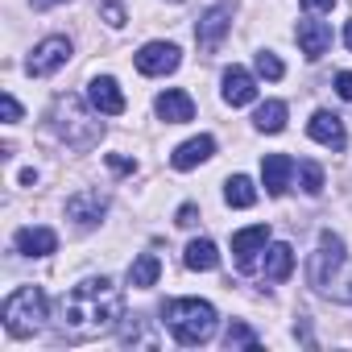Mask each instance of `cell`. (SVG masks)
Segmentation results:
<instances>
[{
    "instance_id": "cell-7",
    "label": "cell",
    "mask_w": 352,
    "mask_h": 352,
    "mask_svg": "<svg viewBox=\"0 0 352 352\" xmlns=\"http://www.w3.org/2000/svg\"><path fill=\"white\" fill-rule=\"evenodd\" d=\"M67 58H71V38L54 34V38H42V42L34 46V54L25 58V71H30L34 79H46V75H54L58 67H67Z\"/></svg>"
},
{
    "instance_id": "cell-27",
    "label": "cell",
    "mask_w": 352,
    "mask_h": 352,
    "mask_svg": "<svg viewBox=\"0 0 352 352\" xmlns=\"http://www.w3.org/2000/svg\"><path fill=\"white\" fill-rule=\"evenodd\" d=\"M100 13H104V21H108L112 30H120V25H124V5H116V0H104Z\"/></svg>"
},
{
    "instance_id": "cell-2",
    "label": "cell",
    "mask_w": 352,
    "mask_h": 352,
    "mask_svg": "<svg viewBox=\"0 0 352 352\" xmlns=\"http://www.w3.org/2000/svg\"><path fill=\"white\" fill-rule=\"evenodd\" d=\"M162 319H166L170 336L179 340V344H187V348L208 344L216 336V323H220L216 319V307L204 302V298H170L162 307Z\"/></svg>"
},
{
    "instance_id": "cell-15",
    "label": "cell",
    "mask_w": 352,
    "mask_h": 352,
    "mask_svg": "<svg viewBox=\"0 0 352 352\" xmlns=\"http://www.w3.org/2000/svg\"><path fill=\"white\" fill-rule=\"evenodd\" d=\"M13 245H17V253H25V257H50V253L58 249V232L46 228V224H34V228H21V232L13 236Z\"/></svg>"
},
{
    "instance_id": "cell-31",
    "label": "cell",
    "mask_w": 352,
    "mask_h": 352,
    "mask_svg": "<svg viewBox=\"0 0 352 352\" xmlns=\"http://www.w3.org/2000/svg\"><path fill=\"white\" fill-rule=\"evenodd\" d=\"M336 91H340V100H352V71L336 75Z\"/></svg>"
},
{
    "instance_id": "cell-4",
    "label": "cell",
    "mask_w": 352,
    "mask_h": 352,
    "mask_svg": "<svg viewBox=\"0 0 352 352\" xmlns=\"http://www.w3.org/2000/svg\"><path fill=\"white\" fill-rule=\"evenodd\" d=\"M5 331L9 336H17V340H25V336H38L42 331V323L50 319L46 315V294H42V286H21V290H13L9 298H5Z\"/></svg>"
},
{
    "instance_id": "cell-14",
    "label": "cell",
    "mask_w": 352,
    "mask_h": 352,
    "mask_svg": "<svg viewBox=\"0 0 352 352\" xmlns=\"http://www.w3.org/2000/svg\"><path fill=\"white\" fill-rule=\"evenodd\" d=\"M290 174H294V157L286 153H265L261 157V183H265V195H286L290 187Z\"/></svg>"
},
{
    "instance_id": "cell-12",
    "label": "cell",
    "mask_w": 352,
    "mask_h": 352,
    "mask_svg": "<svg viewBox=\"0 0 352 352\" xmlns=\"http://www.w3.org/2000/svg\"><path fill=\"white\" fill-rule=\"evenodd\" d=\"M104 212H108V195H100V191H79V195L67 199V216L79 228H96L104 220Z\"/></svg>"
},
{
    "instance_id": "cell-23",
    "label": "cell",
    "mask_w": 352,
    "mask_h": 352,
    "mask_svg": "<svg viewBox=\"0 0 352 352\" xmlns=\"http://www.w3.org/2000/svg\"><path fill=\"white\" fill-rule=\"evenodd\" d=\"M253 124H257L261 133H282V129H286V104H282V100H265V104L257 108Z\"/></svg>"
},
{
    "instance_id": "cell-18",
    "label": "cell",
    "mask_w": 352,
    "mask_h": 352,
    "mask_svg": "<svg viewBox=\"0 0 352 352\" xmlns=\"http://www.w3.org/2000/svg\"><path fill=\"white\" fill-rule=\"evenodd\" d=\"M212 153H216V137L204 133V137H191V141H183L179 149H174V153H170V166H174V170H195V166H204Z\"/></svg>"
},
{
    "instance_id": "cell-19",
    "label": "cell",
    "mask_w": 352,
    "mask_h": 352,
    "mask_svg": "<svg viewBox=\"0 0 352 352\" xmlns=\"http://www.w3.org/2000/svg\"><path fill=\"white\" fill-rule=\"evenodd\" d=\"M261 270H265V278H270V282H286V278H290V270H294V249H290L286 241L270 245V249H265Z\"/></svg>"
},
{
    "instance_id": "cell-29",
    "label": "cell",
    "mask_w": 352,
    "mask_h": 352,
    "mask_svg": "<svg viewBox=\"0 0 352 352\" xmlns=\"http://www.w3.org/2000/svg\"><path fill=\"white\" fill-rule=\"evenodd\" d=\"M5 120H9V124H17V120H21V104L13 100V91H5Z\"/></svg>"
},
{
    "instance_id": "cell-30",
    "label": "cell",
    "mask_w": 352,
    "mask_h": 352,
    "mask_svg": "<svg viewBox=\"0 0 352 352\" xmlns=\"http://www.w3.org/2000/svg\"><path fill=\"white\" fill-rule=\"evenodd\" d=\"M108 166H112L116 174H133V170H137V162H129V157H120V153H108Z\"/></svg>"
},
{
    "instance_id": "cell-32",
    "label": "cell",
    "mask_w": 352,
    "mask_h": 352,
    "mask_svg": "<svg viewBox=\"0 0 352 352\" xmlns=\"http://www.w3.org/2000/svg\"><path fill=\"white\" fill-rule=\"evenodd\" d=\"M302 9H311V13H331L336 9V0H298Z\"/></svg>"
},
{
    "instance_id": "cell-11",
    "label": "cell",
    "mask_w": 352,
    "mask_h": 352,
    "mask_svg": "<svg viewBox=\"0 0 352 352\" xmlns=\"http://www.w3.org/2000/svg\"><path fill=\"white\" fill-rule=\"evenodd\" d=\"M87 100H91V108L104 112V116H120V112H124V91H120V83H116L112 75H96V79L87 83Z\"/></svg>"
},
{
    "instance_id": "cell-26",
    "label": "cell",
    "mask_w": 352,
    "mask_h": 352,
    "mask_svg": "<svg viewBox=\"0 0 352 352\" xmlns=\"http://www.w3.org/2000/svg\"><path fill=\"white\" fill-rule=\"evenodd\" d=\"M298 179H302V191L307 195H319L323 191V166L319 162H302L298 166Z\"/></svg>"
},
{
    "instance_id": "cell-6",
    "label": "cell",
    "mask_w": 352,
    "mask_h": 352,
    "mask_svg": "<svg viewBox=\"0 0 352 352\" xmlns=\"http://www.w3.org/2000/svg\"><path fill=\"white\" fill-rule=\"evenodd\" d=\"M232 5H236V0H220V5H212V9L199 17V25H195V42H199L204 54H216L220 42L228 38V30H232Z\"/></svg>"
},
{
    "instance_id": "cell-22",
    "label": "cell",
    "mask_w": 352,
    "mask_h": 352,
    "mask_svg": "<svg viewBox=\"0 0 352 352\" xmlns=\"http://www.w3.org/2000/svg\"><path fill=\"white\" fill-rule=\"evenodd\" d=\"M224 199H228V208H253L257 204V187H253L249 174H232L224 183Z\"/></svg>"
},
{
    "instance_id": "cell-34",
    "label": "cell",
    "mask_w": 352,
    "mask_h": 352,
    "mask_svg": "<svg viewBox=\"0 0 352 352\" xmlns=\"http://www.w3.org/2000/svg\"><path fill=\"white\" fill-rule=\"evenodd\" d=\"M344 46L352 50V21H348V30H344Z\"/></svg>"
},
{
    "instance_id": "cell-25",
    "label": "cell",
    "mask_w": 352,
    "mask_h": 352,
    "mask_svg": "<svg viewBox=\"0 0 352 352\" xmlns=\"http://www.w3.org/2000/svg\"><path fill=\"white\" fill-rule=\"evenodd\" d=\"M253 67H257V75H261V79H274V83H278V79L286 75V67H282V58H278L274 50H257Z\"/></svg>"
},
{
    "instance_id": "cell-8",
    "label": "cell",
    "mask_w": 352,
    "mask_h": 352,
    "mask_svg": "<svg viewBox=\"0 0 352 352\" xmlns=\"http://www.w3.org/2000/svg\"><path fill=\"white\" fill-rule=\"evenodd\" d=\"M179 63H183V54H179V46H174V42H145L137 50V71L149 75V79L179 71Z\"/></svg>"
},
{
    "instance_id": "cell-24",
    "label": "cell",
    "mask_w": 352,
    "mask_h": 352,
    "mask_svg": "<svg viewBox=\"0 0 352 352\" xmlns=\"http://www.w3.org/2000/svg\"><path fill=\"white\" fill-rule=\"evenodd\" d=\"M261 340H257V331L245 323V319H232L228 323V331H224V348L228 352H236V348H257Z\"/></svg>"
},
{
    "instance_id": "cell-17",
    "label": "cell",
    "mask_w": 352,
    "mask_h": 352,
    "mask_svg": "<svg viewBox=\"0 0 352 352\" xmlns=\"http://www.w3.org/2000/svg\"><path fill=\"white\" fill-rule=\"evenodd\" d=\"M224 104H232V108H245V104H253L257 100V83H253V75L245 71V67H228L224 71Z\"/></svg>"
},
{
    "instance_id": "cell-9",
    "label": "cell",
    "mask_w": 352,
    "mask_h": 352,
    "mask_svg": "<svg viewBox=\"0 0 352 352\" xmlns=\"http://www.w3.org/2000/svg\"><path fill=\"white\" fill-rule=\"evenodd\" d=\"M153 112H157L166 124H187V120H195V100H191L183 87H166V91L153 100Z\"/></svg>"
},
{
    "instance_id": "cell-21",
    "label": "cell",
    "mask_w": 352,
    "mask_h": 352,
    "mask_svg": "<svg viewBox=\"0 0 352 352\" xmlns=\"http://www.w3.org/2000/svg\"><path fill=\"white\" fill-rule=\"evenodd\" d=\"M157 274H162L157 253H141V257L129 265V286H133V290H149V286L157 282Z\"/></svg>"
},
{
    "instance_id": "cell-1",
    "label": "cell",
    "mask_w": 352,
    "mask_h": 352,
    "mask_svg": "<svg viewBox=\"0 0 352 352\" xmlns=\"http://www.w3.org/2000/svg\"><path fill=\"white\" fill-rule=\"evenodd\" d=\"M120 290L112 278H83L79 286H71V294H63V319H58V331L63 340H96V336H108L116 331L120 323Z\"/></svg>"
},
{
    "instance_id": "cell-16",
    "label": "cell",
    "mask_w": 352,
    "mask_h": 352,
    "mask_svg": "<svg viewBox=\"0 0 352 352\" xmlns=\"http://www.w3.org/2000/svg\"><path fill=\"white\" fill-rule=\"evenodd\" d=\"M265 241H270V224H253V228L232 232V253H236L241 270H253V257L265 253Z\"/></svg>"
},
{
    "instance_id": "cell-28",
    "label": "cell",
    "mask_w": 352,
    "mask_h": 352,
    "mask_svg": "<svg viewBox=\"0 0 352 352\" xmlns=\"http://www.w3.org/2000/svg\"><path fill=\"white\" fill-rule=\"evenodd\" d=\"M174 224H179V228H195V224H199V208H195V204H183Z\"/></svg>"
},
{
    "instance_id": "cell-33",
    "label": "cell",
    "mask_w": 352,
    "mask_h": 352,
    "mask_svg": "<svg viewBox=\"0 0 352 352\" xmlns=\"http://www.w3.org/2000/svg\"><path fill=\"white\" fill-rule=\"evenodd\" d=\"M34 9H54V5H63V0H30Z\"/></svg>"
},
{
    "instance_id": "cell-10",
    "label": "cell",
    "mask_w": 352,
    "mask_h": 352,
    "mask_svg": "<svg viewBox=\"0 0 352 352\" xmlns=\"http://www.w3.org/2000/svg\"><path fill=\"white\" fill-rule=\"evenodd\" d=\"M294 38H298V50H302L311 63H319V58L331 50V25H327V21H315V17H307V21H298Z\"/></svg>"
},
{
    "instance_id": "cell-3",
    "label": "cell",
    "mask_w": 352,
    "mask_h": 352,
    "mask_svg": "<svg viewBox=\"0 0 352 352\" xmlns=\"http://www.w3.org/2000/svg\"><path fill=\"white\" fill-rule=\"evenodd\" d=\"M50 129H54L71 149H91V145H100V137H104V124L83 108L79 96H58V100L50 104Z\"/></svg>"
},
{
    "instance_id": "cell-13",
    "label": "cell",
    "mask_w": 352,
    "mask_h": 352,
    "mask_svg": "<svg viewBox=\"0 0 352 352\" xmlns=\"http://www.w3.org/2000/svg\"><path fill=\"white\" fill-rule=\"evenodd\" d=\"M307 133H311V137H315L319 145H327V149H336V153H340V149L348 145V133H344V120H340L336 112H327V108H319V112H315V116L307 120Z\"/></svg>"
},
{
    "instance_id": "cell-20",
    "label": "cell",
    "mask_w": 352,
    "mask_h": 352,
    "mask_svg": "<svg viewBox=\"0 0 352 352\" xmlns=\"http://www.w3.org/2000/svg\"><path fill=\"white\" fill-rule=\"evenodd\" d=\"M183 261H187V270H216L220 265V249L208 241V236H199V241H191L187 245V253H183Z\"/></svg>"
},
{
    "instance_id": "cell-5",
    "label": "cell",
    "mask_w": 352,
    "mask_h": 352,
    "mask_svg": "<svg viewBox=\"0 0 352 352\" xmlns=\"http://www.w3.org/2000/svg\"><path fill=\"white\" fill-rule=\"evenodd\" d=\"M336 270H344V241L336 232H319V249L311 253V265H307L311 286L315 290H327Z\"/></svg>"
}]
</instances>
